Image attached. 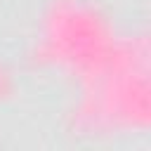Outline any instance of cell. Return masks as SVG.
Instances as JSON below:
<instances>
[]
</instances>
